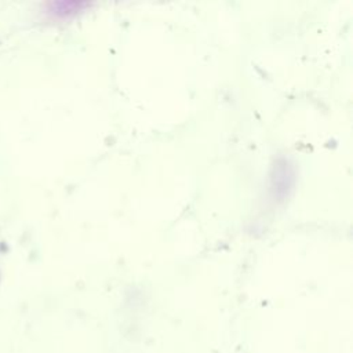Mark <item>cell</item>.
Here are the masks:
<instances>
[]
</instances>
